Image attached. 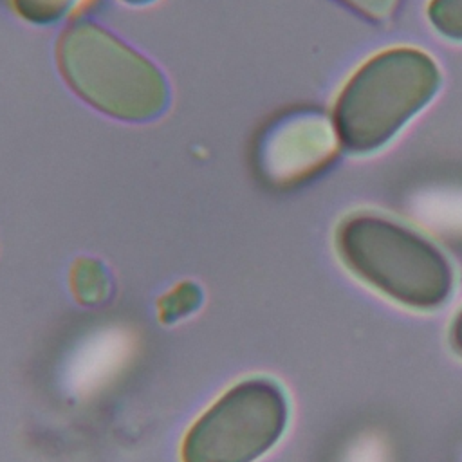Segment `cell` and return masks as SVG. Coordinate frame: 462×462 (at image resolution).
<instances>
[{"instance_id":"3957f363","label":"cell","mask_w":462,"mask_h":462,"mask_svg":"<svg viewBox=\"0 0 462 462\" xmlns=\"http://www.w3.org/2000/svg\"><path fill=\"white\" fill-rule=\"evenodd\" d=\"M442 69L424 49L395 45L366 58L336 96L332 125L354 155L384 148L439 94Z\"/></svg>"},{"instance_id":"4fadbf2b","label":"cell","mask_w":462,"mask_h":462,"mask_svg":"<svg viewBox=\"0 0 462 462\" xmlns=\"http://www.w3.org/2000/svg\"><path fill=\"white\" fill-rule=\"evenodd\" d=\"M117 4L125 5V7H132V9H143V7H150L159 0H116Z\"/></svg>"},{"instance_id":"8992f818","label":"cell","mask_w":462,"mask_h":462,"mask_svg":"<svg viewBox=\"0 0 462 462\" xmlns=\"http://www.w3.org/2000/svg\"><path fill=\"white\" fill-rule=\"evenodd\" d=\"M69 287L79 305L99 307L110 301L114 294V278L103 260L79 256L69 269Z\"/></svg>"},{"instance_id":"277c9868","label":"cell","mask_w":462,"mask_h":462,"mask_svg":"<svg viewBox=\"0 0 462 462\" xmlns=\"http://www.w3.org/2000/svg\"><path fill=\"white\" fill-rule=\"evenodd\" d=\"M291 399L271 375H249L224 390L188 428L180 462H256L285 435Z\"/></svg>"},{"instance_id":"30bf717a","label":"cell","mask_w":462,"mask_h":462,"mask_svg":"<svg viewBox=\"0 0 462 462\" xmlns=\"http://www.w3.org/2000/svg\"><path fill=\"white\" fill-rule=\"evenodd\" d=\"M426 18L439 36L462 43V0H430Z\"/></svg>"},{"instance_id":"6da1fadb","label":"cell","mask_w":462,"mask_h":462,"mask_svg":"<svg viewBox=\"0 0 462 462\" xmlns=\"http://www.w3.org/2000/svg\"><path fill=\"white\" fill-rule=\"evenodd\" d=\"M52 54L63 85L112 121L148 125L171 105V85L162 67L94 18L76 16L63 23Z\"/></svg>"},{"instance_id":"52a82bcc","label":"cell","mask_w":462,"mask_h":462,"mask_svg":"<svg viewBox=\"0 0 462 462\" xmlns=\"http://www.w3.org/2000/svg\"><path fill=\"white\" fill-rule=\"evenodd\" d=\"M11 13L34 27H49L67 23L81 16L87 0H5Z\"/></svg>"},{"instance_id":"9c48e42d","label":"cell","mask_w":462,"mask_h":462,"mask_svg":"<svg viewBox=\"0 0 462 462\" xmlns=\"http://www.w3.org/2000/svg\"><path fill=\"white\" fill-rule=\"evenodd\" d=\"M204 301L202 287L193 280H182L164 292L159 301V319L166 325L179 323L195 314Z\"/></svg>"},{"instance_id":"8fae6325","label":"cell","mask_w":462,"mask_h":462,"mask_svg":"<svg viewBox=\"0 0 462 462\" xmlns=\"http://www.w3.org/2000/svg\"><path fill=\"white\" fill-rule=\"evenodd\" d=\"M343 5L350 7L352 11H356L357 14L372 20V22H388L397 7L401 0H337Z\"/></svg>"},{"instance_id":"7c38bea8","label":"cell","mask_w":462,"mask_h":462,"mask_svg":"<svg viewBox=\"0 0 462 462\" xmlns=\"http://www.w3.org/2000/svg\"><path fill=\"white\" fill-rule=\"evenodd\" d=\"M449 345L453 352L462 357V309L455 314L451 327H449Z\"/></svg>"},{"instance_id":"5b68a950","label":"cell","mask_w":462,"mask_h":462,"mask_svg":"<svg viewBox=\"0 0 462 462\" xmlns=\"http://www.w3.org/2000/svg\"><path fill=\"white\" fill-rule=\"evenodd\" d=\"M339 137L332 119L316 110H292L271 121L254 146V164L273 188H294L336 159Z\"/></svg>"},{"instance_id":"7a4b0ae2","label":"cell","mask_w":462,"mask_h":462,"mask_svg":"<svg viewBox=\"0 0 462 462\" xmlns=\"http://www.w3.org/2000/svg\"><path fill=\"white\" fill-rule=\"evenodd\" d=\"M345 269L372 291L411 310H437L455 292L449 256L426 235L374 209L345 215L334 231Z\"/></svg>"},{"instance_id":"ba28073f","label":"cell","mask_w":462,"mask_h":462,"mask_svg":"<svg viewBox=\"0 0 462 462\" xmlns=\"http://www.w3.org/2000/svg\"><path fill=\"white\" fill-rule=\"evenodd\" d=\"M125 341L119 336H103L101 339L88 345L79 357V365L74 372V377L79 386L92 384L94 381L105 377L123 357Z\"/></svg>"}]
</instances>
